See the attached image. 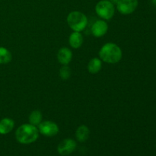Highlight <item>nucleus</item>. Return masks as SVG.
<instances>
[{"label":"nucleus","mask_w":156,"mask_h":156,"mask_svg":"<svg viewBox=\"0 0 156 156\" xmlns=\"http://www.w3.org/2000/svg\"><path fill=\"white\" fill-rule=\"evenodd\" d=\"M39 130L36 126L30 123L21 125L15 132L16 140L21 144L27 145L34 143L39 137Z\"/></svg>","instance_id":"1"},{"label":"nucleus","mask_w":156,"mask_h":156,"mask_svg":"<svg viewBox=\"0 0 156 156\" xmlns=\"http://www.w3.org/2000/svg\"><path fill=\"white\" fill-rule=\"evenodd\" d=\"M99 56L101 61L107 63L115 64L121 60L123 53L118 45L114 43H108L101 48Z\"/></svg>","instance_id":"2"},{"label":"nucleus","mask_w":156,"mask_h":156,"mask_svg":"<svg viewBox=\"0 0 156 156\" xmlns=\"http://www.w3.org/2000/svg\"><path fill=\"white\" fill-rule=\"evenodd\" d=\"M67 23L72 30L74 31L81 32L85 30L87 27L88 18L82 12L73 11L67 16Z\"/></svg>","instance_id":"3"},{"label":"nucleus","mask_w":156,"mask_h":156,"mask_svg":"<svg viewBox=\"0 0 156 156\" xmlns=\"http://www.w3.org/2000/svg\"><path fill=\"white\" fill-rule=\"evenodd\" d=\"M95 12L102 19L110 20L115 14V8L109 0H101L96 5Z\"/></svg>","instance_id":"4"},{"label":"nucleus","mask_w":156,"mask_h":156,"mask_svg":"<svg viewBox=\"0 0 156 156\" xmlns=\"http://www.w3.org/2000/svg\"><path fill=\"white\" fill-rule=\"evenodd\" d=\"M37 126L40 133L47 137L55 136L56 135H57L59 131L58 125L50 120L42 121Z\"/></svg>","instance_id":"5"},{"label":"nucleus","mask_w":156,"mask_h":156,"mask_svg":"<svg viewBox=\"0 0 156 156\" xmlns=\"http://www.w3.org/2000/svg\"><path fill=\"white\" fill-rule=\"evenodd\" d=\"M138 5V0H120L117 4V9L122 15H130L135 12Z\"/></svg>","instance_id":"6"},{"label":"nucleus","mask_w":156,"mask_h":156,"mask_svg":"<svg viewBox=\"0 0 156 156\" xmlns=\"http://www.w3.org/2000/svg\"><path fill=\"white\" fill-rule=\"evenodd\" d=\"M77 147V143L74 140L70 138L62 140L57 146L58 153L62 156H66L73 153Z\"/></svg>","instance_id":"7"},{"label":"nucleus","mask_w":156,"mask_h":156,"mask_svg":"<svg viewBox=\"0 0 156 156\" xmlns=\"http://www.w3.org/2000/svg\"><path fill=\"white\" fill-rule=\"evenodd\" d=\"M91 34L95 37H101L107 34L108 24L104 20H98L91 26Z\"/></svg>","instance_id":"8"},{"label":"nucleus","mask_w":156,"mask_h":156,"mask_svg":"<svg viewBox=\"0 0 156 156\" xmlns=\"http://www.w3.org/2000/svg\"><path fill=\"white\" fill-rule=\"evenodd\" d=\"M73 59V53L71 50L67 47H62L59 49L57 53V59L62 65H68Z\"/></svg>","instance_id":"9"},{"label":"nucleus","mask_w":156,"mask_h":156,"mask_svg":"<svg viewBox=\"0 0 156 156\" xmlns=\"http://www.w3.org/2000/svg\"><path fill=\"white\" fill-rule=\"evenodd\" d=\"M15 126V122L12 119L5 117L0 120V134L1 135H6L9 134Z\"/></svg>","instance_id":"10"},{"label":"nucleus","mask_w":156,"mask_h":156,"mask_svg":"<svg viewBox=\"0 0 156 156\" xmlns=\"http://www.w3.org/2000/svg\"><path fill=\"white\" fill-rule=\"evenodd\" d=\"M90 136V129L85 125H81L78 127L76 132V138L80 143H84L87 141L89 138Z\"/></svg>","instance_id":"11"},{"label":"nucleus","mask_w":156,"mask_h":156,"mask_svg":"<svg viewBox=\"0 0 156 156\" xmlns=\"http://www.w3.org/2000/svg\"><path fill=\"white\" fill-rule=\"evenodd\" d=\"M69 43L73 48H79L83 44V36L80 32L74 31L70 34L69 38Z\"/></svg>","instance_id":"12"},{"label":"nucleus","mask_w":156,"mask_h":156,"mask_svg":"<svg viewBox=\"0 0 156 156\" xmlns=\"http://www.w3.org/2000/svg\"><path fill=\"white\" fill-rule=\"evenodd\" d=\"M102 68V61L99 58H92L88 64V70L91 74H97Z\"/></svg>","instance_id":"13"},{"label":"nucleus","mask_w":156,"mask_h":156,"mask_svg":"<svg viewBox=\"0 0 156 156\" xmlns=\"http://www.w3.org/2000/svg\"><path fill=\"white\" fill-rule=\"evenodd\" d=\"M42 114L38 110L32 111L29 116V123L34 126H38L42 122Z\"/></svg>","instance_id":"14"},{"label":"nucleus","mask_w":156,"mask_h":156,"mask_svg":"<svg viewBox=\"0 0 156 156\" xmlns=\"http://www.w3.org/2000/svg\"><path fill=\"white\" fill-rule=\"evenodd\" d=\"M12 59V55L8 49L0 47V64H7Z\"/></svg>","instance_id":"15"},{"label":"nucleus","mask_w":156,"mask_h":156,"mask_svg":"<svg viewBox=\"0 0 156 156\" xmlns=\"http://www.w3.org/2000/svg\"><path fill=\"white\" fill-rule=\"evenodd\" d=\"M71 76V69L67 65H63L59 70V76L62 80H67Z\"/></svg>","instance_id":"16"},{"label":"nucleus","mask_w":156,"mask_h":156,"mask_svg":"<svg viewBox=\"0 0 156 156\" xmlns=\"http://www.w3.org/2000/svg\"><path fill=\"white\" fill-rule=\"evenodd\" d=\"M110 2H111V3H112V4H114V5H117V3H118V2L120 1V0H109Z\"/></svg>","instance_id":"17"},{"label":"nucleus","mask_w":156,"mask_h":156,"mask_svg":"<svg viewBox=\"0 0 156 156\" xmlns=\"http://www.w3.org/2000/svg\"><path fill=\"white\" fill-rule=\"evenodd\" d=\"M152 4L156 5V0H152Z\"/></svg>","instance_id":"18"}]
</instances>
